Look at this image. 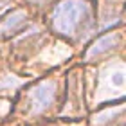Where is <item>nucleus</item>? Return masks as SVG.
I'll list each match as a JSON object with an SVG mask.
<instances>
[{
  "label": "nucleus",
  "mask_w": 126,
  "mask_h": 126,
  "mask_svg": "<svg viewBox=\"0 0 126 126\" xmlns=\"http://www.w3.org/2000/svg\"><path fill=\"white\" fill-rule=\"evenodd\" d=\"M90 5L85 0H63L52 11V27L63 36H74L90 22Z\"/></svg>",
  "instance_id": "obj_1"
},
{
  "label": "nucleus",
  "mask_w": 126,
  "mask_h": 126,
  "mask_svg": "<svg viewBox=\"0 0 126 126\" xmlns=\"http://www.w3.org/2000/svg\"><path fill=\"white\" fill-rule=\"evenodd\" d=\"M56 95V85L54 81H42L29 92V101L31 108L34 113H42L52 105Z\"/></svg>",
  "instance_id": "obj_2"
},
{
  "label": "nucleus",
  "mask_w": 126,
  "mask_h": 126,
  "mask_svg": "<svg viewBox=\"0 0 126 126\" xmlns=\"http://www.w3.org/2000/svg\"><path fill=\"white\" fill-rule=\"evenodd\" d=\"M117 43H119V34L117 32H112V34H106V36L97 38L95 42L87 49L85 60H92V58H95V56L105 54V52H108V50H112Z\"/></svg>",
  "instance_id": "obj_3"
},
{
  "label": "nucleus",
  "mask_w": 126,
  "mask_h": 126,
  "mask_svg": "<svg viewBox=\"0 0 126 126\" xmlns=\"http://www.w3.org/2000/svg\"><path fill=\"white\" fill-rule=\"evenodd\" d=\"M25 13L24 11H15L13 15L9 16L7 20L0 25V36H7V34H15L16 31L20 29L22 25L25 24Z\"/></svg>",
  "instance_id": "obj_4"
},
{
  "label": "nucleus",
  "mask_w": 126,
  "mask_h": 126,
  "mask_svg": "<svg viewBox=\"0 0 126 126\" xmlns=\"http://www.w3.org/2000/svg\"><path fill=\"white\" fill-rule=\"evenodd\" d=\"M5 7H7V2H5V0H2V2H0V13H2Z\"/></svg>",
  "instance_id": "obj_5"
}]
</instances>
